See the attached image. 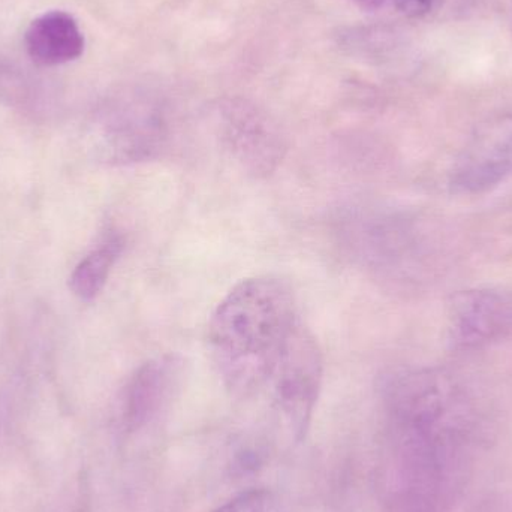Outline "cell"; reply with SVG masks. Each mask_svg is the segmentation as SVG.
I'll list each match as a JSON object with an SVG mask.
<instances>
[{
    "mask_svg": "<svg viewBox=\"0 0 512 512\" xmlns=\"http://www.w3.org/2000/svg\"><path fill=\"white\" fill-rule=\"evenodd\" d=\"M390 481L403 512H441L456 498L483 438V414L450 373L411 367L382 382Z\"/></svg>",
    "mask_w": 512,
    "mask_h": 512,
    "instance_id": "cell-1",
    "label": "cell"
},
{
    "mask_svg": "<svg viewBox=\"0 0 512 512\" xmlns=\"http://www.w3.org/2000/svg\"><path fill=\"white\" fill-rule=\"evenodd\" d=\"M301 324L291 286L273 276L237 283L213 310L207 346L222 384L237 400L264 391Z\"/></svg>",
    "mask_w": 512,
    "mask_h": 512,
    "instance_id": "cell-2",
    "label": "cell"
},
{
    "mask_svg": "<svg viewBox=\"0 0 512 512\" xmlns=\"http://www.w3.org/2000/svg\"><path fill=\"white\" fill-rule=\"evenodd\" d=\"M322 375L324 360L318 340L301 322L261 393L267 394L271 411L294 441H303L309 429Z\"/></svg>",
    "mask_w": 512,
    "mask_h": 512,
    "instance_id": "cell-3",
    "label": "cell"
},
{
    "mask_svg": "<svg viewBox=\"0 0 512 512\" xmlns=\"http://www.w3.org/2000/svg\"><path fill=\"white\" fill-rule=\"evenodd\" d=\"M512 177V116H498L478 126L454 161L450 186L457 194L480 195Z\"/></svg>",
    "mask_w": 512,
    "mask_h": 512,
    "instance_id": "cell-4",
    "label": "cell"
},
{
    "mask_svg": "<svg viewBox=\"0 0 512 512\" xmlns=\"http://www.w3.org/2000/svg\"><path fill=\"white\" fill-rule=\"evenodd\" d=\"M222 141L243 173L256 180L273 176L288 149L277 126L256 108L245 104H233L225 110Z\"/></svg>",
    "mask_w": 512,
    "mask_h": 512,
    "instance_id": "cell-5",
    "label": "cell"
},
{
    "mask_svg": "<svg viewBox=\"0 0 512 512\" xmlns=\"http://www.w3.org/2000/svg\"><path fill=\"white\" fill-rule=\"evenodd\" d=\"M454 345L477 349L512 336V297L490 289L459 292L448 304Z\"/></svg>",
    "mask_w": 512,
    "mask_h": 512,
    "instance_id": "cell-6",
    "label": "cell"
},
{
    "mask_svg": "<svg viewBox=\"0 0 512 512\" xmlns=\"http://www.w3.org/2000/svg\"><path fill=\"white\" fill-rule=\"evenodd\" d=\"M179 370V357L173 354L153 358L135 370L122 400L123 423L128 429L143 426L161 409Z\"/></svg>",
    "mask_w": 512,
    "mask_h": 512,
    "instance_id": "cell-7",
    "label": "cell"
},
{
    "mask_svg": "<svg viewBox=\"0 0 512 512\" xmlns=\"http://www.w3.org/2000/svg\"><path fill=\"white\" fill-rule=\"evenodd\" d=\"M26 48L33 62L44 66L63 65L83 54L84 36L72 15L51 11L30 23Z\"/></svg>",
    "mask_w": 512,
    "mask_h": 512,
    "instance_id": "cell-8",
    "label": "cell"
},
{
    "mask_svg": "<svg viewBox=\"0 0 512 512\" xmlns=\"http://www.w3.org/2000/svg\"><path fill=\"white\" fill-rule=\"evenodd\" d=\"M125 242L119 234H108L104 242L90 252L71 276L72 292L84 301H92L104 289L111 270L122 255Z\"/></svg>",
    "mask_w": 512,
    "mask_h": 512,
    "instance_id": "cell-9",
    "label": "cell"
},
{
    "mask_svg": "<svg viewBox=\"0 0 512 512\" xmlns=\"http://www.w3.org/2000/svg\"><path fill=\"white\" fill-rule=\"evenodd\" d=\"M213 512H289L277 493L267 489L249 490Z\"/></svg>",
    "mask_w": 512,
    "mask_h": 512,
    "instance_id": "cell-10",
    "label": "cell"
},
{
    "mask_svg": "<svg viewBox=\"0 0 512 512\" xmlns=\"http://www.w3.org/2000/svg\"><path fill=\"white\" fill-rule=\"evenodd\" d=\"M397 11L409 18H420L432 11L435 0H394Z\"/></svg>",
    "mask_w": 512,
    "mask_h": 512,
    "instance_id": "cell-11",
    "label": "cell"
},
{
    "mask_svg": "<svg viewBox=\"0 0 512 512\" xmlns=\"http://www.w3.org/2000/svg\"><path fill=\"white\" fill-rule=\"evenodd\" d=\"M355 2L366 9H379L387 3V0H355Z\"/></svg>",
    "mask_w": 512,
    "mask_h": 512,
    "instance_id": "cell-12",
    "label": "cell"
}]
</instances>
